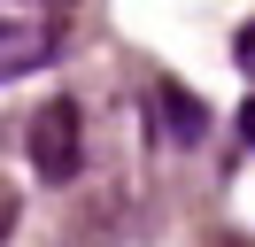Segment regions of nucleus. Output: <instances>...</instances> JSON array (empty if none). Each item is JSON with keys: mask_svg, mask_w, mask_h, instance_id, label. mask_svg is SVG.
<instances>
[{"mask_svg": "<svg viewBox=\"0 0 255 247\" xmlns=\"http://www.w3.org/2000/svg\"><path fill=\"white\" fill-rule=\"evenodd\" d=\"M85 162V124H78V101H47L31 116V170L47 185H70Z\"/></svg>", "mask_w": 255, "mask_h": 247, "instance_id": "nucleus-1", "label": "nucleus"}, {"mask_svg": "<svg viewBox=\"0 0 255 247\" xmlns=\"http://www.w3.org/2000/svg\"><path fill=\"white\" fill-rule=\"evenodd\" d=\"M147 101H155V116H162V139H178V147H201V139H209V108L193 101L178 77H155Z\"/></svg>", "mask_w": 255, "mask_h": 247, "instance_id": "nucleus-2", "label": "nucleus"}, {"mask_svg": "<svg viewBox=\"0 0 255 247\" xmlns=\"http://www.w3.org/2000/svg\"><path fill=\"white\" fill-rule=\"evenodd\" d=\"M116 224H124V193H116V185H93V201H78V209H70L62 240H70V247H109Z\"/></svg>", "mask_w": 255, "mask_h": 247, "instance_id": "nucleus-3", "label": "nucleus"}, {"mask_svg": "<svg viewBox=\"0 0 255 247\" xmlns=\"http://www.w3.org/2000/svg\"><path fill=\"white\" fill-rule=\"evenodd\" d=\"M47 54H54V31L47 23H0V85H16V77L39 70Z\"/></svg>", "mask_w": 255, "mask_h": 247, "instance_id": "nucleus-4", "label": "nucleus"}, {"mask_svg": "<svg viewBox=\"0 0 255 247\" xmlns=\"http://www.w3.org/2000/svg\"><path fill=\"white\" fill-rule=\"evenodd\" d=\"M232 62H240V70H248V85H255V15H248V23L232 31Z\"/></svg>", "mask_w": 255, "mask_h": 247, "instance_id": "nucleus-5", "label": "nucleus"}, {"mask_svg": "<svg viewBox=\"0 0 255 247\" xmlns=\"http://www.w3.org/2000/svg\"><path fill=\"white\" fill-rule=\"evenodd\" d=\"M8 232H16V185L0 178V247H8Z\"/></svg>", "mask_w": 255, "mask_h": 247, "instance_id": "nucleus-6", "label": "nucleus"}, {"mask_svg": "<svg viewBox=\"0 0 255 247\" xmlns=\"http://www.w3.org/2000/svg\"><path fill=\"white\" fill-rule=\"evenodd\" d=\"M240 139H248V147H255V101L240 108Z\"/></svg>", "mask_w": 255, "mask_h": 247, "instance_id": "nucleus-7", "label": "nucleus"}]
</instances>
